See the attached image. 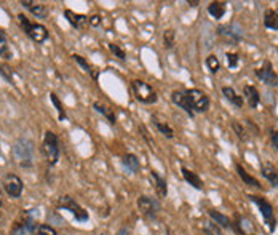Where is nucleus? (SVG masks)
Returning <instances> with one entry per match:
<instances>
[{
    "instance_id": "obj_1",
    "label": "nucleus",
    "mask_w": 278,
    "mask_h": 235,
    "mask_svg": "<svg viewBox=\"0 0 278 235\" xmlns=\"http://www.w3.org/2000/svg\"><path fill=\"white\" fill-rule=\"evenodd\" d=\"M11 155L18 166L32 168L35 162V144L29 138H20L11 147Z\"/></svg>"
},
{
    "instance_id": "obj_2",
    "label": "nucleus",
    "mask_w": 278,
    "mask_h": 235,
    "mask_svg": "<svg viewBox=\"0 0 278 235\" xmlns=\"http://www.w3.org/2000/svg\"><path fill=\"white\" fill-rule=\"evenodd\" d=\"M40 150L45 162L50 166H54L59 162V157H61V144H59V138L54 131L51 130L45 131Z\"/></svg>"
},
{
    "instance_id": "obj_3",
    "label": "nucleus",
    "mask_w": 278,
    "mask_h": 235,
    "mask_svg": "<svg viewBox=\"0 0 278 235\" xmlns=\"http://www.w3.org/2000/svg\"><path fill=\"white\" fill-rule=\"evenodd\" d=\"M16 20H18V24H20V27L24 31V34H26L32 42H35V44H44V42L48 39V29L44 26V24L31 21L23 13L18 15Z\"/></svg>"
},
{
    "instance_id": "obj_4",
    "label": "nucleus",
    "mask_w": 278,
    "mask_h": 235,
    "mask_svg": "<svg viewBox=\"0 0 278 235\" xmlns=\"http://www.w3.org/2000/svg\"><path fill=\"white\" fill-rule=\"evenodd\" d=\"M131 92L135 94L136 101L142 102V104H155L159 101V94L157 92L149 85V83L142 82V80H131Z\"/></svg>"
},
{
    "instance_id": "obj_5",
    "label": "nucleus",
    "mask_w": 278,
    "mask_h": 235,
    "mask_svg": "<svg viewBox=\"0 0 278 235\" xmlns=\"http://www.w3.org/2000/svg\"><path fill=\"white\" fill-rule=\"evenodd\" d=\"M58 208H63V210L70 212V214L74 216L78 222H87L90 219V214H88L87 210L83 207H80V203H78L75 198L70 197V195H63L61 198H59Z\"/></svg>"
},
{
    "instance_id": "obj_6",
    "label": "nucleus",
    "mask_w": 278,
    "mask_h": 235,
    "mask_svg": "<svg viewBox=\"0 0 278 235\" xmlns=\"http://www.w3.org/2000/svg\"><path fill=\"white\" fill-rule=\"evenodd\" d=\"M250 200L259 208V212H261L262 218L265 221V224L269 226L270 232H275V229H277V218H275V213H274V207L270 205V202L267 200V198L259 197V195H250Z\"/></svg>"
},
{
    "instance_id": "obj_7",
    "label": "nucleus",
    "mask_w": 278,
    "mask_h": 235,
    "mask_svg": "<svg viewBox=\"0 0 278 235\" xmlns=\"http://www.w3.org/2000/svg\"><path fill=\"white\" fill-rule=\"evenodd\" d=\"M37 227H39L37 221L34 219V216L31 213H23L21 218L11 227L10 235H35Z\"/></svg>"
},
{
    "instance_id": "obj_8",
    "label": "nucleus",
    "mask_w": 278,
    "mask_h": 235,
    "mask_svg": "<svg viewBox=\"0 0 278 235\" xmlns=\"http://www.w3.org/2000/svg\"><path fill=\"white\" fill-rule=\"evenodd\" d=\"M138 210L141 212L144 218H147L150 221L157 219V216L160 213V203L155 198L149 195H141L138 198Z\"/></svg>"
},
{
    "instance_id": "obj_9",
    "label": "nucleus",
    "mask_w": 278,
    "mask_h": 235,
    "mask_svg": "<svg viewBox=\"0 0 278 235\" xmlns=\"http://www.w3.org/2000/svg\"><path fill=\"white\" fill-rule=\"evenodd\" d=\"M2 188L3 190L7 192V195L11 198H20L23 195V189H24V184L21 178L18 174L13 173H7L2 179Z\"/></svg>"
},
{
    "instance_id": "obj_10",
    "label": "nucleus",
    "mask_w": 278,
    "mask_h": 235,
    "mask_svg": "<svg viewBox=\"0 0 278 235\" xmlns=\"http://www.w3.org/2000/svg\"><path fill=\"white\" fill-rule=\"evenodd\" d=\"M185 93H187V96H189V99H190L193 112H200V114L208 112V109H209V98H208L207 93H203L202 90H198V88L185 90Z\"/></svg>"
},
{
    "instance_id": "obj_11",
    "label": "nucleus",
    "mask_w": 278,
    "mask_h": 235,
    "mask_svg": "<svg viewBox=\"0 0 278 235\" xmlns=\"http://www.w3.org/2000/svg\"><path fill=\"white\" fill-rule=\"evenodd\" d=\"M256 75L259 77V80H262L265 83V85L278 87V74L275 72L274 66H272L269 59H265L261 68L256 69Z\"/></svg>"
},
{
    "instance_id": "obj_12",
    "label": "nucleus",
    "mask_w": 278,
    "mask_h": 235,
    "mask_svg": "<svg viewBox=\"0 0 278 235\" xmlns=\"http://www.w3.org/2000/svg\"><path fill=\"white\" fill-rule=\"evenodd\" d=\"M217 34L221 35L224 40H229L231 44H238V42L243 39V29H241L238 24H221L217 27Z\"/></svg>"
},
{
    "instance_id": "obj_13",
    "label": "nucleus",
    "mask_w": 278,
    "mask_h": 235,
    "mask_svg": "<svg viewBox=\"0 0 278 235\" xmlns=\"http://www.w3.org/2000/svg\"><path fill=\"white\" fill-rule=\"evenodd\" d=\"M171 101H173L174 106H178L179 109H183L190 118L195 117V112H193V109H192L190 99H189V96H187L185 90H174V92L171 93Z\"/></svg>"
},
{
    "instance_id": "obj_14",
    "label": "nucleus",
    "mask_w": 278,
    "mask_h": 235,
    "mask_svg": "<svg viewBox=\"0 0 278 235\" xmlns=\"http://www.w3.org/2000/svg\"><path fill=\"white\" fill-rule=\"evenodd\" d=\"M64 18H66V21H68L72 27L78 29V31L90 24V18H88V16L80 15V13H75V11H72V10H69V8L64 10Z\"/></svg>"
},
{
    "instance_id": "obj_15",
    "label": "nucleus",
    "mask_w": 278,
    "mask_h": 235,
    "mask_svg": "<svg viewBox=\"0 0 278 235\" xmlns=\"http://www.w3.org/2000/svg\"><path fill=\"white\" fill-rule=\"evenodd\" d=\"M21 7H24L29 13H32L35 18H39V20H44V18H46L48 13H50L45 3H37V2H32V0H23Z\"/></svg>"
},
{
    "instance_id": "obj_16",
    "label": "nucleus",
    "mask_w": 278,
    "mask_h": 235,
    "mask_svg": "<svg viewBox=\"0 0 278 235\" xmlns=\"http://www.w3.org/2000/svg\"><path fill=\"white\" fill-rule=\"evenodd\" d=\"M233 227L240 235H256L255 224H253V221L250 218H246V216H237Z\"/></svg>"
},
{
    "instance_id": "obj_17",
    "label": "nucleus",
    "mask_w": 278,
    "mask_h": 235,
    "mask_svg": "<svg viewBox=\"0 0 278 235\" xmlns=\"http://www.w3.org/2000/svg\"><path fill=\"white\" fill-rule=\"evenodd\" d=\"M243 99L248 102L251 109H256L261 102V94H259L257 88L255 85H245L243 87Z\"/></svg>"
},
{
    "instance_id": "obj_18",
    "label": "nucleus",
    "mask_w": 278,
    "mask_h": 235,
    "mask_svg": "<svg viewBox=\"0 0 278 235\" xmlns=\"http://www.w3.org/2000/svg\"><path fill=\"white\" fill-rule=\"evenodd\" d=\"M181 173H183V178L185 179L187 184H190L192 188L197 190H203V181L195 171H192L185 166H181Z\"/></svg>"
},
{
    "instance_id": "obj_19",
    "label": "nucleus",
    "mask_w": 278,
    "mask_h": 235,
    "mask_svg": "<svg viewBox=\"0 0 278 235\" xmlns=\"http://www.w3.org/2000/svg\"><path fill=\"white\" fill-rule=\"evenodd\" d=\"M93 109L98 112V114H101V116L104 117L111 125H116L117 117H116V114H114L112 107L106 106L104 102H101V101H94V102H93Z\"/></svg>"
},
{
    "instance_id": "obj_20",
    "label": "nucleus",
    "mask_w": 278,
    "mask_h": 235,
    "mask_svg": "<svg viewBox=\"0 0 278 235\" xmlns=\"http://www.w3.org/2000/svg\"><path fill=\"white\" fill-rule=\"evenodd\" d=\"M222 94H224V98L231 102V104H233L235 107H238V109L243 107V104H245L243 96L238 94L232 87H222Z\"/></svg>"
},
{
    "instance_id": "obj_21",
    "label": "nucleus",
    "mask_w": 278,
    "mask_h": 235,
    "mask_svg": "<svg viewBox=\"0 0 278 235\" xmlns=\"http://www.w3.org/2000/svg\"><path fill=\"white\" fill-rule=\"evenodd\" d=\"M150 178H152L155 183V192H157V195H159V198H166L168 184H166L165 178H162L157 171H150Z\"/></svg>"
},
{
    "instance_id": "obj_22",
    "label": "nucleus",
    "mask_w": 278,
    "mask_h": 235,
    "mask_svg": "<svg viewBox=\"0 0 278 235\" xmlns=\"http://www.w3.org/2000/svg\"><path fill=\"white\" fill-rule=\"evenodd\" d=\"M208 214H209V218L213 219V222H216V224L219 226L221 229H233V224H232V221L229 219V216L222 214L221 212H216V210H208Z\"/></svg>"
},
{
    "instance_id": "obj_23",
    "label": "nucleus",
    "mask_w": 278,
    "mask_h": 235,
    "mask_svg": "<svg viewBox=\"0 0 278 235\" xmlns=\"http://www.w3.org/2000/svg\"><path fill=\"white\" fill-rule=\"evenodd\" d=\"M235 168H237V173H238V176L241 178V181H243V183L246 184V186H250V188H256V189H261L262 186H261V183H259V181L255 178V176H251L250 173H248L246 170L241 165H235Z\"/></svg>"
},
{
    "instance_id": "obj_24",
    "label": "nucleus",
    "mask_w": 278,
    "mask_h": 235,
    "mask_svg": "<svg viewBox=\"0 0 278 235\" xmlns=\"http://www.w3.org/2000/svg\"><path fill=\"white\" fill-rule=\"evenodd\" d=\"M152 123H154L155 128L160 131V135H163L165 138H168V140H173V138H174V130H173L171 126L168 125L166 122L160 120L157 116H152Z\"/></svg>"
},
{
    "instance_id": "obj_25",
    "label": "nucleus",
    "mask_w": 278,
    "mask_h": 235,
    "mask_svg": "<svg viewBox=\"0 0 278 235\" xmlns=\"http://www.w3.org/2000/svg\"><path fill=\"white\" fill-rule=\"evenodd\" d=\"M122 165L130 174H135L139 171V159L135 154H126L122 159Z\"/></svg>"
},
{
    "instance_id": "obj_26",
    "label": "nucleus",
    "mask_w": 278,
    "mask_h": 235,
    "mask_svg": "<svg viewBox=\"0 0 278 235\" xmlns=\"http://www.w3.org/2000/svg\"><path fill=\"white\" fill-rule=\"evenodd\" d=\"M264 26L272 31H278V11L272 8L264 11Z\"/></svg>"
},
{
    "instance_id": "obj_27",
    "label": "nucleus",
    "mask_w": 278,
    "mask_h": 235,
    "mask_svg": "<svg viewBox=\"0 0 278 235\" xmlns=\"http://www.w3.org/2000/svg\"><path fill=\"white\" fill-rule=\"evenodd\" d=\"M261 173L272 186H275V188H277V166L274 164H270V162H267V164H262Z\"/></svg>"
},
{
    "instance_id": "obj_28",
    "label": "nucleus",
    "mask_w": 278,
    "mask_h": 235,
    "mask_svg": "<svg viewBox=\"0 0 278 235\" xmlns=\"http://www.w3.org/2000/svg\"><path fill=\"white\" fill-rule=\"evenodd\" d=\"M226 11H227L226 2H211L208 5V13L213 16L214 20H221V18L226 15Z\"/></svg>"
},
{
    "instance_id": "obj_29",
    "label": "nucleus",
    "mask_w": 278,
    "mask_h": 235,
    "mask_svg": "<svg viewBox=\"0 0 278 235\" xmlns=\"http://www.w3.org/2000/svg\"><path fill=\"white\" fill-rule=\"evenodd\" d=\"M72 59H74V61H75V63L78 64V66H80V68H82L83 70H85L87 74H90V75H92V77L94 78V80H98V72H96V70L93 69V66L90 64V63L87 61L85 58H83V56H80V55H72Z\"/></svg>"
},
{
    "instance_id": "obj_30",
    "label": "nucleus",
    "mask_w": 278,
    "mask_h": 235,
    "mask_svg": "<svg viewBox=\"0 0 278 235\" xmlns=\"http://www.w3.org/2000/svg\"><path fill=\"white\" fill-rule=\"evenodd\" d=\"M176 44V32H174V29H165L163 31V48L165 50H171Z\"/></svg>"
},
{
    "instance_id": "obj_31",
    "label": "nucleus",
    "mask_w": 278,
    "mask_h": 235,
    "mask_svg": "<svg viewBox=\"0 0 278 235\" xmlns=\"http://www.w3.org/2000/svg\"><path fill=\"white\" fill-rule=\"evenodd\" d=\"M50 101L53 102V106H54V109H56V112H58V117H59V120H66L68 118V116H66V111H64V106H63V102L59 101V98H58V94L56 93H50Z\"/></svg>"
},
{
    "instance_id": "obj_32",
    "label": "nucleus",
    "mask_w": 278,
    "mask_h": 235,
    "mask_svg": "<svg viewBox=\"0 0 278 235\" xmlns=\"http://www.w3.org/2000/svg\"><path fill=\"white\" fill-rule=\"evenodd\" d=\"M0 58L10 59V51H8V39L7 34L2 27H0Z\"/></svg>"
},
{
    "instance_id": "obj_33",
    "label": "nucleus",
    "mask_w": 278,
    "mask_h": 235,
    "mask_svg": "<svg viewBox=\"0 0 278 235\" xmlns=\"http://www.w3.org/2000/svg\"><path fill=\"white\" fill-rule=\"evenodd\" d=\"M205 64H207L208 70L213 72V74H216V72L221 69V63H219V59H217L216 55H209L207 58V61H205Z\"/></svg>"
},
{
    "instance_id": "obj_34",
    "label": "nucleus",
    "mask_w": 278,
    "mask_h": 235,
    "mask_svg": "<svg viewBox=\"0 0 278 235\" xmlns=\"http://www.w3.org/2000/svg\"><path fill=\"white\" fill-rule=\"evenodd\" d=\"M232 128L240 141H248V131L245 130V126L240 122H232Z\"/></svg>"
},
{
    "instance_id": "obj_35",
    "label": "nucleus",
    "mask_w": 278,
    "mask_h": 235,
    "mask_svg": "<svg viewBox=\"0 0 278 235\" xmlns=\"http://www.w3.org/2000/svg\"><path fill=\"white\" fill-rule=\"evenodd\" d=\"M203 231L207 235H222L221 227L216 224V222L209 221V222H205L203 224Z\"/></svg>"
},
{
    "instance_id": "obj_36",
    "label": "nucleus",
    "mask_w": 278,
    "mask_h": 235,
    "mask_svg": "<svg viewBox=\"0 0 278 235\" xmlns=\"http://www.w3.org/2000/svg\"><path fill=\"white\" fill-rule=\"evenodd\" d=\"M13 69L10 68L7 64H0V75H2L5 80H7L10 85H13Z\"/></svg>"
},
{
    "instance_id": "obj_37",
    "label": "nucleus",
    "mask_w": 278,
    "mask_h": 235,
    "mask_svg": "<svg viewBox=\"0 0 278 235\" xmlns=\"http://www.w3.org/2000/svg\"><path fill=\"white\" fill-rule=\"evenodd\" d=\"M109 50H111L112 53H114V56L116 58H118L120 61H125L126 59V53H125V50L120 45H117V44H109Z\"/></svg>"
},
{
    "instance_id": "obj_38",
    "label": "nucleus",
    "mask_w": 278,
    "mask_h": 235,
    "mask_svg": "<svg viewBox=\"0 0 278 235\" xmlns=\"http://www.w3.org/2000/svg\"><path fill=\"white\" fill-rule=\"evenodd\" d=\"M35 235H58V232H56V229L50 224H39Z\"/></svg>"
},
{
    "instance_id": "obj_39",
    "label": "nucleus",
    "mask_w": 278,
    "mask_h": 235,
    "mask_svg": "<svg viewBox=\"0 0 278 235\" xmlns=\"http://www.w3.org/2000/svg\"><path fill=\"white\" fill-rule=\"evenodd\" d=\"M226 58H227V66H229V69H237V68H238L240 56L237 55V53L227 51V53H226Z\"/></svg>"
},
{
    "instance_id": "obj_40",
    "label": "nucleus",
    "mask_w": 278,
    "mask_h": 235,
    "mask_svg": "<svg viewBox=\"0 0 278 235\" xmlns=\"http://www.w3.org/2000/svg\"><path fill=\"white\" fill-rule=\"evenodd\" d=\"M270 142H272V146H274V149L278 150V128L270 130Z\"/></svg>"
},
{
    "instance_id": "obj_41",
    "label": "nucleus",
    "mask_w": 278,
    "mask_h": 235,
    "mask_svg": "<svg viewBox=\"0 0 278 235\" xmlns=\"http://www.w3.org/2000/svg\"><path fill=\"white\" fill-rule=\"evenodd\" d=\"M139 131H141V136L144 138V140H146V142L149 144V146L154 147V141L149 138V131L146 130V126H144V125H139Z\"/></svg>"
},
{
    "instance_id": "obj_42",
    "label": "nucleus",
    "mask_w": 278,
    "mask_h": 235,
    "mask_svg": "<svg viewBox=\"0 0 278 235\" xmlns=\"http://www.w3.org/2000/svg\"><path fill=\"white\" fill-rule=\"evenodd\" d=\"M99 24H101V16L94 15V16H92V18H90V26H93V27H98Z\"/></svg>"
},
{
    "instance_id": "obj_43",
    "label": "nucleus",
    "mask_w": 278,
    "mask_h": 235,
    "mask_svg": "<svg viewBox=\"0 0 278 235\" xmlns=\"http://www.w3.org/2000/svg\"><path fill=\"white\" fill-rule=\"evenodd\" d=\"M117 235H130V229L128 227H122L120 231L117 232Z\"/></svg>"
},
{
    "instance_id": "obj_44",
    "label": "nucleus",
    "mask_w": 278,
    "mask_h": 235,
    "mask_svg": "<svg viewBox=\"0 0 278 235\" xmlns=\"http://www.w3.org/2000/svg\"><path fill=\"white\" fill-rule=\"evenodd\" d=\"M246 123L250 125V128H251L253 131H256V135H259V128H257L256 125H253V122H251V120H246Z\"/></svg>"
},
{
    "instance_id": "obj_45",
    "label": "nucleus",
    "mask_w": 278,
    "mask_h": 235,
    "mask_svg": "<svg viewBox=\"0 0 278 235\" xmlns=\"http://www.w3.org/2000/svg\"><path fill=\"white\" fill-rule=\"evenodd\" d=\"M187 3H189L190 7H197V5L200 3V2H193V0H192V2H190V0H189V2H187Z\"/></svg>"
},
{
    "instance_id": "obj_46",
    "label": "nucleus",
    "mask_w": 278,
    "mask_h": 235,
    "mask_svg": "<svg viewBox=\"0 0 278 235\" xmlns=\"http://www.w3.org/2000/svg\"><path fill=\"white\" fill-rule=\"evenodd\" d=\"M277 188H278V168H277Z\"/></svg>"
},
{
    "instance_id": "obj_47",
    "label": "nucleus",
    "mask_w": 278,
    "mask_h": 235,
    "mask_svg": "<svg viewBox=\"0 0 278 235\" xmlns=\"http://www.w3.org/2000/svg\"><path fill=\"white\" fill-rule=\"evenodd\" d=\"M0 207H2V195H0Z\"/></svg>"
}]
</instances>
